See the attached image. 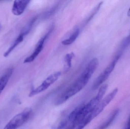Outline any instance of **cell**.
Instances as JSON below:
<instances>
[{
  "label": "cell",
  "mask_w": 130,
  "mask_h": 129,
  "mask_svg": "<svg viewBox=\"0 0 130 129\" xmlns=\"http://www.w3.org/2000/svg\"><path fill=\"white\" fill-rule=\"evenodd\" d=\"M99 64V62L98 60L96 58H93L90 61L86 69L83 72L91 77L92 76L98 68Z\"/></svg>",
  "instance_id": "cell-8"
},
{
  "label": "cell",
  "mask_w": 130,
  "mask_h": 129,
  "mask_svg": "<svg viewBox=\"0 0 130 129\" xmlns=\"http://www.w3.org/2000/svg\"><path fill=\"white\" fill-rule=\"evenodd\" d=\"M13 72V69H9L6 73L0 78V95L6 87Z\"/></svg>",
  "instance_id": "cell-10"
},
{
  "label": "cell",
  "mask_w": 130,
  "mask_h": 129,
  "mask_svg": "<svg viewBox=\"0 0 130 129\" xmlns=\"http://www.w3.org/2000/svg\"><path fill=\"white\" fill-rule=\"evenodd\" d=\"M75 57V54L73 52L67 54L65 56V62L67 69H69L72 66V61Z\"/></svg>",
  "instance_id": "cell-15"
},
{
  "label": "cell",
  "mask_w": 130,
  "mask_h": 129,
  "mask_svg": "<svg viewBox=\"0 0 130 129\" xmlns=\"http://www.w3.org/2000/svg\"><path fill=\"white\" fill-rule=\"evenodd\" d=\"M90 77L83 73L77 82L61 95L55 101L56 105H61L82 90L88 82Z\"/></svg>",
  "instance_id": "cell-1"
},
{
  "label": "cell",
  "mask_w": 130,
  "mask_h": 129,
  "mask_svg": "<svg viewBox=\"0 0 130 129\" xmlns=\"http://www.w3.org/2000/svg\"><path fill=\"white\" fill-rule=\"evenodd\" d=\"M119 111H120L118 109L115 110L111 114L110 116L109 117L108 119L107 120V121L101 126L99 129H105L108 128L113 122L116 117H117L118 115L119 114Z\"/></svg>",
  "instance_id": "cell-12"
},
{
  "label": "cell",
  "mask_w": 130,
  "mask_h": 129,
  "mask_svg": "<svg viewBox=\"0 0 130 129\" xmlns=\"http://www.w3.org/2000/svg\"><path fill=\"white\" fill-rule=\"evenodd\" d=\"M124 129H130V125L127 124V127H126V128Z\"/></svg>",
  "instance_id": "cell-17"
},
{
  "label": "cell",
  "mask_w": 130,
  "mask_h": 129,
  "mask_svg": "<svg viewBox=\"0 0 130 129\" xmlns=\"http://www.w3.org/2000/svg\"><path fill=\"white\" fill-rule=\"evenodd\" d=\"M47 36H48V35H46L44 36L43 38L40 39V41L38 43V45H37L34 52L30 56L24 60V63H31V62H32L36 59V58L38 56L39 54L42 51V50L43 48V44H44V42L46 39Z\"/></svg>",
  "instance_id": "cell-7"
},
{
  "label": "cell",
  "mask_w": 130,
  "mask_h": 129,
  "mask_svg": "<svg viewBox=\"0 0 130 129\" xmlns=\"http://www.w3.org/2000/svg\"><path fill=\"white\" fill-rule=\"evenodd\" d=\"M118 91V89H115L112 92H111L108 95H107L100 104L95 109L94 111L91 114L92 119H94L99 115L103 110L105 107H107L108 104L113 99Z\"/></svg>",
  "instance_id": "cell-5"
},
{
  "label": "cell",
  "mask_w": 130,
  "mask_h": 129,
  "mask_svg": "<svg viewBox=\"0 0 130 129\" xmlns=\"http://www.w3.org/2000/svg\"><path fill=\"white\" fill-rule=\"evenodd\" d=\"M61 75V72H58L54 73L50 75L43 82L42 84L39 87L30 92L29 95V97H32L47 89L51 85H52L58 80Z\"/></svg>",
  "instance_id": "cell-4"
},
{
  "label": "cell",
  "mask_w": 130,
  "mask_h": 129,
  "mask_svg": "<svg viewBox=\"0 0 130 129\" xmlns=\"http://www.w3.org/2000/svg\"><path fill=\"white\" fill-rule=\"evenodd\" d=\"M79 30L77 29L73 33L72 35L67 39H65L62 42V43L64 45H69L74 42L76 39L78 38L79 35Z\"/></svg>",
  "instance_id": "cell-13"
},
{
  "label": "cell",
  "mask_w": 130,
  "mask_h": 129,
  "mask_svg": "<svg viewBox=\"0 0 130 129\" xmlns=\"http://www.w3.org/2000/svg\"><path fill=\"white\" fill-rule=\"evenodd\" d=\"M26 34L22 32L19 35V36L16 39L14 42L13 43V44L11 46V47L5 51V53L4 54V57H7L11 53V51L21 43L23 41V40L24 36Z\"/></svg>",
  "instance_id": "cell-11"
},
{
  "label": "cell",
  "mask_w": 130,
  "mask_h": 129,
  "mask_svg": "<svg viewBox=\"0 0 130 129\" xmlns=\"http://www.w3.org/2000/svg\"><path fill=\"white\" fill-rule=\"evenodd\" d=\"M30 2V1L27 0L14 1L12 7V13L16 16L21 15L24 12Z\"/></svg>",
  "instance_id": "cell-6"
},
{
  "label": "cell",
  "mask_w": 130,
  "mask_h": 129,
  "mask_svg": "<svg viewBox=\"0 0 130 129\" xmlns=\"http://www.w3.org/2000/svg\"><path fill=\"white\" fill-rule=\"evenodd\" d=\"M92 119L91 114H90L82 120L76 122L71 125L68 129H83Z\"/></svg>",
  "instance_id": "cell-9"
},
{
  "label": "cell",
  "mask_w": 130,
  "mask_h": 129,
  "mask_svg": "<svg viewBox=\"0 0 130 129\" xmlns=\"http://www.w3.org/2000/svg\"><path fill=\"white\" fill-rule=\"evenodd\" d=\"M127 14L128 16L130 17V7L129 10H128V12H127Z\"/></svg>",
  "instance_id": "cell-16"
},
{
  "label": "cell",
  "mask_w": 130,
  "mask_h": 129,
  "mask_svg": "<svg viewBox=\"0 0 130 129\" xmlns=\"http://www.w3.org/2000/svg\"><path fill=\"white\" fill-rule=\"evenodd\" d=\"M32 112L30 108L25 109L23 112L14 116L3 129H17L19 128L29 119Z\"/></svg>",
  "instance_id": "cell-2"
},
{
  "label": "cell",
  "mask_w": 130,
  "mask_h": 129,
  "mask_svg": "<svg viewBox=\"0 0 130 129\" xmlns=\"http://www.w3.org/2000/svg\"><path fill=\"white\" fill-rule=\"evenodd\" d=\"M121 55L117 54L113 61L107 67L104 71L96 78L92 86L93 90H96L104 83L109 77L112 71L113 70L117 63L120 58Z\"/></svg>",
  "instance_id": "cell-3"
},
{
  "label": "cell",
  "mask_w": 130,
  "mask_h": 129,
  "mask_svg": "<svg viewBox=\"0 0 130 129\" xmlns=\"http://www.w3.org/2000/svg\"><path fill=\"white\" fill-rule=\"evenodd\" d=\"M130 44V33L128 36L125 37L121 44L120 50L118 52L123 54L124 50L129 46Z\"/></svg>",
  "instance_id": "cell-14"
}]
</instances>
